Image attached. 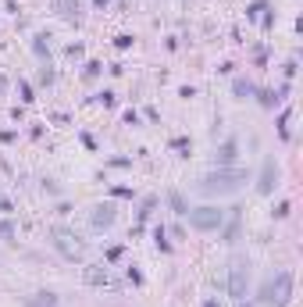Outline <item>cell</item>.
<instances>
[{"label":"cell","instance_id":"obj_1","mask_svg":"<svg viewBox=\"0 0 303 307\" xmlns=\"http://www.w3.org/2000/svg\"><path fill=\"white\" fill-rule=\"evenodd\" d=\"M246 182V172L243 168H225V172H214L200 182L204 193H236V189Z\"/></svg>","mask_w":303,"mask_h":307},{"label":"cell","instance_id":"obj_2","mask_svg":"<svg viewBox=\"0 0 303 307\" xmlns=\"http://www.w3.org/2000/svg\"><path fill=\"white\" fill-rule=\"evenodd\" d=\"M289 296H292V272H278L268 286H264V293H260L264 307H285Z\"/></svg>","mask_w":303,"mask_h":307},{"label":"cell","instance_id":"obj_3","mask_svg":"<svg viewBox=\"0 0 303 307\" xmlns=\"http://www.w3.org/2000/svg\"><path fill=\"white\" fill-rule=\"evenodd\" d=\"M189 221H193V228H200V233H214V228H221V221H225V211H218V207H196L193 214H189Z\"/></svg>","mask_w":303,"mask_h":307},{"label":"cell","instance_id":"obj_4","mask_svg":"<svg viewBox=\"0 0 303 307\" xmlns=\"http://www.w3.org/2000/svg\"><path fill=\"white\" fill-rule=\"evenodd\" d=\"M246 282H250L246 261H232V268H229V293H232V300H243L246 296Z\"/></svg>","mask_w":303,"mask_h":307},{"label":"cell","instance_id":"obj_5","mask_svg":"<svg viewBox=\"0 0 303 307\" xmlns=\"http://www.w3.org/2000/svg\"><path fill=\"white\" fill-rule=\"evenodd\" d=\"M50 236H54V243H57V250H61L64 257H71V261H75V257H82V243H75L71 233H64V228H54Z\"/></svg>","mask_w":303,"mask_h":307},{"label":"cell","instance_id":"obj_6","mask_svg":"<svg viewBox=\"0 0 303 307\" xmlns=\"http://www.w3.org/2000/svg\"><path fill=\"white\" fill-rule=\"evenodd\" d=\"M275 182H278V168H275V161L268 158V161H264V172H260L257 189H260V193H271V189H275Z\"/></svg>","mask_w":303,"mask_h":307},{"label":"cell","instance_id":"obj_7","mask_svg":"<svg viewBox=\"0 0 303 307\" xmlns=\"http://www.w3.org/2000/svg\"><path fill=\"white\" fill-rule=\"evenodd\" d=\"M111 221H115V207H111V204H100V207L93 211V225L104 228V225H111Z\"/></svg>","mask_w":303,"mask_h":307},{"label":"cell","instance_id":"obj_8","mask_svg":"<svg viewBox=\"0 0 303 307\" xmlns=\"http://www.w3.org/2000/svg\"><path fill=\"white\" fill-rule=\"evenodd\" d=\"M168 204H171V211H175V214H189V207H185V197L178 193V189H171V193H168Z\"/></svg>","mask_w":303,"mask_h":307},{"label":"cell","instance_id":"obj_9","mask_svg":"<svg viewBox=\"0 0 303 307\" xmlns=\"http://www.w3.org/2000/svg\"><path fill=\"white\" fill-rule=\"evenodd\" d=\"M236 158V143H221V150H218V161L225 165V161H232Z\"/></svg>","mask_w":303,"mask_h":307},{"label":"cell","instance_id":"obj_10","mask_svg":"<svg viewBox=\"0 0 303 307\" xmlns=\"http://www.w3.org/2000/svg\"><path fill=\"white\" fill-rule=\"evenodd\" d=\"M236 93H239V97H250V93H253V86H250L246 79H236Z\"/></svg>","mask_w":303,"mask_h":307},{"label":"cell","instance_id":"obj_11","mask_svg":"<svg viewBox=\"0 0 303 307\" xmlns=\"http://www.w3.org/2000/svg\"><path fill=\"white\" fill-rule=\"evenodd\" d=\"M61 8H64V18H75V15H79V8H75L71 0H61Z\"/></svg>","mask_w":303,"mask_h":307},{"label":"cell","instance_id":"obj_12","mask_svg":"<svg viewBox=\"0 0 303 307\" xmlns=\"http://www.w3.org/2000/svg\"><path fill=\"white\" fill-rule=\"evenodd\" d=\"M260 11H268V8L260 4V0H257V4H250V8H246V15H250V18H260Z\"/></svg>","mask_w":303,"mask_h":307},{"label":"cell","instance_id":"obj_13","mask_svg":"<svg viewBox=\"0 0 303 307\" xmlns=\"http://www.w3.org/2000/svg\"><path fill=\"white\" fill-rule=\"evenodd\" d=\"M0 236L11 240V236H15V225H11V221H4V225H0Z\"/></svg>","mask_w":303,"mask_h":307},{"label":"cell","instance_id":"obj_14","mask_svg":"<svg viewBox=\"0 0 303 307\" xmlns=\"http://www.w3.org/2000/svg\"><path fill=\"white\" fill-rule=\"evenodd\" d=\"M18 93H22V100H32V86L29 83H18Z\"/></svg>","mask_w":303,"mask_h":307},{"label":"cell","instance_id":"obj_15","mask_svg":"<svg viewBox=\"0 0 303 307\" xmlns=\"http://www.w3.org/2000/svg\"><path fill=\"white\" fill-rule=\"evenodd\" d=\"M171 146H175V150H189V139H185V136H175Z\"/></svg>","mask_w":303,"mask_h":307},{"label":"cell","instance_id":"obj_16","mask_svg":"<svg viewBox=\"0 0 303 307\" xmlns=\"http://www.w3.org/2000/svg\"><path fill=\"white\" fill-rule=\"evenodd\" d=\"M111 193H115V197H132V189H129V186H115Z\"/></svg>","mask_w":303,"mask_h":307},{"label":"cell","instance_id":"obj_17","mask_svg":"<svg viewBox=\"0 0 303 307\" xmlns=\"http://www.w3.org/2000/svg\"><path fill=\"white\" fill-rule=\"evenodd\" d=\"M8 90V79H4V75H0V93H4Z\"/></svg>","mask_w":303,"mask_h":307},{"label":"cell","instance_id":"obj_18","mask_svg":"<svg viewBox=\"0 0 303 307\" xmlns=\"http://www.w3.org/2000/svg\"><path fill=\"white\" fill-rule=\"evenodd\" d=\"M204 307H218V303H214V300H207V303H204Z\"/></svg>","mask_w":303,"mask_h":307},{"label":"cell","instance_id":"obj_19","mask_svg":"<svg viewBox=\"0 0 303 307\" xmlns=\"http://www.w3.org/2000/svg\"><path fill=\"white\" fill-rule=\"evenodd\" d=\"M96 4H100V8H104V4H107V0H96Z\"/></svg>","mask_w":303,"mask_h":307},{"label":"cell","instance_id":"obj_20","mask_svg":"<svg viewBox=\"0 0 303 307\" xmlns=\"http://www.w3.org/2000/svg\"><path fill=\"white\" fill-rule=\"evenodd\" d=\"M239 307H250V303H243V300H239Z\"/></svg>","mask_w":303,"mask_h":307}]
</instances>
